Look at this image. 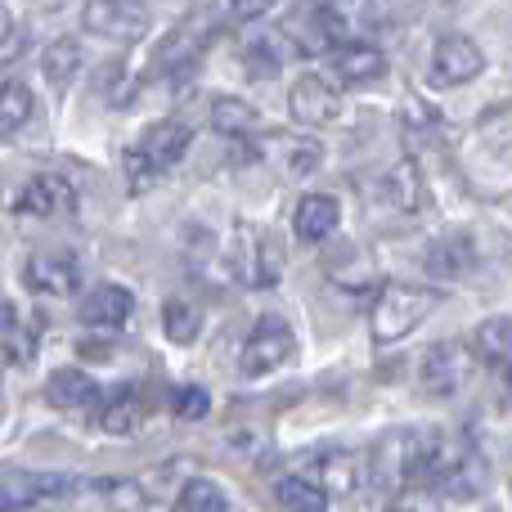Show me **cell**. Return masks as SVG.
<instances>
[{"label": "cell", "instance_id": "1", "mask_svg": "<svg viewBox=\"0 0 512 512\" xmlns=\"http://www.w3.org/2000/svg\"><path fill=\"white\" fill-rule=\"evenodd\" d=\"M189 144H194V126L185 122H153L140 140L126 149V176H131V189L144 194L153 189L167 171H176L185 162Z\"/></svg>", "mask_w": 512, "mask_h": 512}, {"label": "cell", "instance_id": "2", "mask_svg": "<svg viewBox=\"0 0 512 512\" xmlns=\"http://www.w3.org/2000/svg\"><path fill=\"white\" fill-rule=\"evenodd\" d=\"M441 306V292L423 288V283H387L369 306V333L378 346H391L409 337L432 310Z\"/></svg>", "mask_w": 512, "mask_h": 512}, {"label": "cell", "instance_id": "3", "mask_svg": "<svg viewBox=\"0 0 512 512\" xmlns=\"http://www.w3.org/2000/svg\"><path fill=\"white\" fill-rule=\"evenodd\" d=\"M225 265H230V274L239 283H248V288H270V283H279L283 248L265 225H239L230 252H225Z\"/></svg>", "mask_w": 512, "mask_h": 512}, {"label": "cell", "instance_id": "4", "mask_svg": "<svg viewBox=\"0 0 512 512\" xmlns=\"http://www.w3.org/2000/svg\"><path fill=\"white\" fill-rule=\"evenodd\" d=\"M297 360V337L292 328L283 324L279 315H261L252 324L248 342H243V355H239V369L243 378H265V373H279L283 364Z\"/></svg>", "mask_w": 512, "mask_h": 512}, {"label": "cell", "instance_id": "5", "mask_svg": "<svg viewBox=\"0 0 512 512\" xmlns=\"http://www.w3.org/2000/svg\"><path fill=\"white\" fill-rule=\"evenodd\" d=\"M472 369H477V351L463 342H454V337H445V342H436L432 351L423 355V364H418V387L427 391V396H459L463 387L472 382Z\"/></svg>", "mask_w": 512, "mask_h": 512}, {"label": "cell", "instance_id": "6", "mask_svg": "<svg viewBox=\"0 0 512 512\" xmlns=\"http://www.w3.org/2000/svg\"><path fill=\"white\" fill-rule=\"evenodd\" d=\"M81 27L104 41H140L149 32V0H86L81 5Z\"/></svg>", "mask_w": 512, "mask_h": 512}, {"label": "cell", "instance_id": "7", "mask_svg": "<svg viewBox=\"0 0 512 512\" xmlns=\"http://www.w3.org/2000/svg\"><path fill=\"white\" fill-rule=\"evenodd\" d=\"M288 113L301 131L333 126L337 117H342V90L328 77H319V72H306V77H297L288 90Z\"/></svg>", "mask_w": 512, "mask_h": 512}, {"label": "cell", "instance_id": "8", "mask_svg": "<svg viewBox=\"0 0 512 512\" xmlns=\"http://www.w3.org/2000/svg\"><path fill=\"white\" fill-rule=\"evenodd\" d=\"M481 72H486V54H481V45L472 41V36L450 32L436 41V50H432V81L436 86H468V81H477Z\"/></svg>", "mask_w": 512, "mask_h": 512}, {"label": "cell", "instance_id": "9", "mask_svg": "<svg viewBox=\"0 0 512 512\" xmlns=\"http://www.w3.org/2000/svg\"><path fill=\"white\" fill-rule=\"evenodd\" d=\"M212 32H216V14H207V9L189 14L185 23H180L176 32H171L167 41H162L158 59H153V72H180V68H189V63H194L198 54L207 50Z\"/></svg>", "mask_w": 512, "mask_h": 512}, {"label": "cell", "instance_id": "10", "mask_svg": "<svg viewBox=\"0 0 512 512\" xmlns=\"http://www.w3.org/2000/svg\"><path fill=\"white\" fill-rule=\"evenodd\" d=\"M72 490H77V477H63V472H9L0 486V508L18 512L41 504V499H63Z\"/></svg>", "mask_w": 512, "mask_h": 512}, {"label": "cell", "instance_id": "11", "mask_svg": "<svg viewBox=\"0 0 512 512\" xmlns=\"http://www.w3.org/2000/svg\"><path fill=\"white\" fill-rule=\"evenodd\" d=\"M23 283L36 297H68L81 288V265L68 252H41L23 265Z\"/></svg>", "mask_w": 512, "mask_h": 512}, {"label": "cell", "instance_id": "12", "mask_svg": "<svg viewBox=\"0 0 512 512\" xmlns=\"http://www.w3.org/2000/svg\"><path fill=\"white\" fill-rule=\"evenodd\" d=\"M135 310V297L122 288V283H99V288H90L86 297H81L77 315L86 328H104V333H113V328H122L126 319H131Z\"/></svg>", "mask_w": 512, "mask_h": 512}, {"label": "cell", "instance_id": "13", "mask_svg": "<svg viewBox=\"0 0 512 512\" xmlns=\"http://www.w3.org/2000/svg\"><path fill=\"white\" fill-rule=\"evenodd\" d=\"M472 351H477V360L486 364L499 382H512V319L508 315L481 319L477 333H472Z\"/></svg>", "mask_w": 512, "mask_h": 512}, {"label": "cell", "instance_id": "14", "mask_svg": "<svg viewBox=\"0 0 512 512\" xmlns=\"http://www.w3.org/2000/svg\"><path fill=\"white\" fill-rule=\"evenodd\" d=\"M72 203H77V189H72L63 176L45 171V176H32V180H27L14 207H18L23 216H59V212H72Z\"/></svg>", "mask_w": 512, "mask_h": 512}, {"label": "cell", "instance_id": "15", "mask_svg": "<svg viewBox=\"0 0 512 512\" xmlns=\"http://www.w3.org/2000/svg\"><path fill=\"white\" fill-rule=\"evenodd\" d=\"M423 270L432 279H463V274L477 270V248H472L468 234H445V239L427 243Z\"/></svg>", "mask_w": 512, "mask_h": 512}, {"label": "cell", "instance_id": "16", "mask_svg": "<svg viewBox=\"0 0 512 512\" xmlns=\"http://www.w3.org/2000/svg\"><path fill=\"white\" fill-rule=\"evenodd\" d=\"M95 427L104 436H135L144 427V400L135 396L131 387L108 391V396H99V405H95Z\"/></svg>", "mask_w": 512, "mask_h": 512}, {"label": "cell", "instance_id": "17", "mask_svg": "<svg viewBox=\"0 0 512 512\" xmlns=\"http://www.w3.org/2000/svg\"><path fill=\"white\" fill-rule=\"evenodd\" d=\"M337 225H342V207H337L333 194H306L297 203V216H292V234L306 243L333 239Z\"/></svg>", "mask_w": 512, "mask_h": 512}, {"label": "cell", "instance_id": "18", "mask_svg": "<svg viewBox=\"0 0 512 512\" xmlns=\"http://www.w3.org/2000/svg\"><path fill=\"white\" fill-rule=\"evenodd\" d=\"M45 400L54 409H95L99 405V382L86 369H59L45 382Z\"/></svg>", "mask_w": 512, "mask_h": 512}, {"label": "cell", "instance_id": "19", "mask_svg": "<svg viewBox=\"0 0 512 512\" xmlns=\"http://www.w3.org/2000/svg\"><path fill=\"white\" fill-rule=\"evenodd\" d=\"M315 481L328 490V495H355L364 481V463L346 450H324L315 459Z\"/></svg>", "mask_w": 512, "mask_h": 512}, {"label": "cell", "instance_id": "20", "mask_svg": "<svg viewBox=\"0 0 512 512\" xmlns=\"http://www.w3.org/2000/svg\"><path fill=\"white\" fill-rule=\"evenodd\" d=\"M81 63H86V50H81L77 36H59V41H50V45H45V54H41L45 81H50V86H59V90H68V81L81 72Z\"/></svg>", "mask_w": 512, "mask_h": 512}, {"label": "cell", "instance_id": "21", "mask_svg": "<svg viewBox=\"0 0 512 512\" xmlns=\"http://www.w3.org/2000/svg\"><path fill=\"white\" fill-rule=\"evenodd\" d=\"M337 72H342V81H355V86L378 81L382 72H387V54L364 41H346L342 50H337Z\"/></svg>", "mask_w": 512, "mask_h": 512}, {"label": "cell", "instance_id": "22", "mask_svg": "<svg viewBox=\"0 0 512 512\" xmlns=\"http://www.w3.org/2000/svg\"><path fill=\"white\" fill-rule=\"evenodd\" d=\"M0 342H5V364H9V369L32 364V355H36V324H27L23 310H18L14 301H5V333H0Z\"/></svg>", "mask_w": 512, "mask_h": 512}, {"label": "cell", "instance_id": "23", "mask_svg": "<svg viewBox=\"0 0 512 512\" xmlns=\"http://www.w3.org/2000/svg\"><path fill=\"white\" fill-rule=\"evenodd\" d=\"M274 499L283 512H328V490L315 477H279Z\"/></svg>", "mask_w": 512, "mask_h": 512}, {"label": "cell", "instance_id": "24", "mask_svg": "<svg viewBox=\"0 0 512 512\" xmlns=\"http://www.w3.org/2000/svg\"><path fill=\"white\" fill-rule=\"evenodd\" d=\"M387 189H391V203L405 207V212H423L427 207V176L418 171L414 158H405L396 171H391Z\"/></svg>", "mask_w": 512, "mask_h": 512}, {"label": "cell", "instance_id": "25", "mask_svg": "<svg viewBox=\"0 0 512 512\" xmlns=\"http://www.w3.org/2000/svg\"><path fill=\"white\" fill-rule=\"evenodd\" d=\"M32 117H36L32 90L23 81H5V95H0V131H5V140H14L23 126H32Z\"/></svg>", "mask_w": 512, "mask_h": 512}, {"label": "cell", "instance_id": "26", "mask_svg": "<svg viewBox=\"0 0 512 512\" xmlns=\"http://www.w3.org/2000/svg\"><path fill=\"white\" fill-rule=\"evenodd\" d=\"M198 328H203V310H198L194 301L171 297L167 306H162V333H167V342L189 346L198 337Z\"/></svg>", "mask_w": 512, "mask_h": 512}, {"label": "cell", "instance_id": "27", "mask_svg": "<svg viewBox=\"0 0 512 512\" xmlns=\"http://www.w3.org/2000/svg\"><path fill=\"white\" fill-rule=\"evenodd\" d=\"M212 126L221 135H256L261 131V113L248 99H216L212 104Z\"/></svg>", "mask_w": 512, "mask_h": 512}, {"label": "cell", "instance_id": "28", "mask_svg": "<svg viewBox=\"0 0 512 512\" xmlns=\"http://www.w3.org/2000/svg\"><path fill=\"white\" fill-rule=\"evenodd\" d=\"M171 512H230V499H225V490L216 481L194 477V481H185V490L176 495Z\"/></svg>", "mask_w": 512, "mask_h": 512}, {"label": "cell", "instance_id": "29", "mask_svg": "<svg viewBox=\"0 0 512 512\" xmlns=\"http://www.w3.org/2000/svg\"><path fill=\"white\" fill-rule=\"evenodd\" d=\"M265 153L279 158V167L288 171V176H310V171L319 167V149L315 144H301V140H270Z\"/></svg>", "mask_w": 512, "mask_h": 512}, {"label": "cell", "instance_id": "30", "mask_svg": "<svg viewBox=\"0 0 512 512\" xmlns=\"http://www.w3.org/2000/svg\"><path fill=\"white\" fill-rule=\"evenodd\" d=\"M391 512H441V499H436L432 486L414 481V486H405V490L391 495Z\"/></svg>", "mask_w": 512, "mask_h": 512}, {"label": "cell", "instance_id": "31", "mask_svg": "<svg viewBox=\"0 0 512 512\" xmlns=\"http://www.w3.org/2000/svg\"><path fill=\"white\" fill-rule=\"evenodd\" d=\"M171 409H176V418H185V423H198V418L212 414V396H207L203 387H180L176 396H171Z\"/></svg>", "mask_w": 512, "mask_h": 512}, {"label": "cell", "instance_id": "32", "mask_svg": "<svg viewBox=\"0 0 512 512\" xmlns=\"http://www.w3.org/2000/svg\"><path fill=\"white\" fill-rule=\"evenodd\" d=\"M418 0H369V18L373 23H400V14H409Z\"/></svg>", "mask_w": 512, "mask_h": 512}, {"label": "cell", "instance_id": "33", "mask_svg": "<svg viewBox=\"0 0 512 512\" xmlns=\"http://www.w3.org/2000/svg\"><path fill=\"white\" fill-rule=\"evenodd\" d=\"M270 5H274V0H230V9H234L239 18H248V23H252V18H261Z\"/></svg>", "mask_w": 512, "mask_h": 512}]
</instances>
